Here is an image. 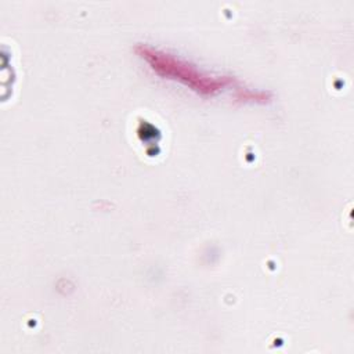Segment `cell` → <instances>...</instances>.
<instances>
[{
  "instance_id": "1",
  "label": "cell",
  "mask_w": 354,
  "mask_h": 354,
  "mask_svg": "<svg viewBox=\"0 0 354 354\" xmlns=\"http://www.w3.org/2000/svg\"><path fill=\"white\" fill-rule=\"evenodd\" d=\"M137 50L155 72L162 76L180 80L201 94H214L231 83V79L228 77L205 73L196 66L152 47L140 46Z\"/></svg>"
}]
</instances>
